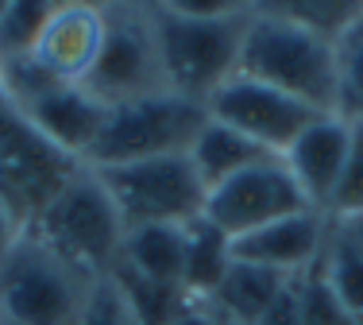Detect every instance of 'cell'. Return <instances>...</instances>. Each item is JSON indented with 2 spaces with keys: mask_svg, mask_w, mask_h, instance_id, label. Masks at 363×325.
I'll list each match as a JSON object with an SVG mask.
<instances>
[{
  "mask_svg": "<svg viewBox=\"0 0 363 325\" xmlns=\"http://www.w3.org/2000/svg\"><path fill=\"white\" fill-rule=\"evenodd\" d=\"M93 279L50 252L31 228L0 255L4 325H77Z\"/></svg>",
  "mask_w": 363,
  "mask_h": 325,
  "instance_id": "cell-5",
  "label": "cell"
},
{
  "mask_svg": "<svg viewBox=\"0 0 363 325\" xmlns=\"http://www.w3.org/2000/svg\"><path fill=\"white\" fill-rule=\"evenodd\" d=\"M23 228H28L23 213L16 209V205L8 202L4 194H0V255H4V252H8V248H12L16 241H20V236H23Z\"/></svg>",
  "mask_w": 363,
  "mask_h": 325,
  "instance_id": "cell-24",
  "label": "cell"
},
{
  "mask_svg": "<svg viewBox=\"0 0 363 325\" xmlns=\"http://www.w3.org/2000/svg\"><path fill=\"white\" fill-rule=\"evenodd\" d=\"M170 325H217V318H213V310L205 302H189Z\"/></svg>",
  "mask_w": 363,
  "mask_h": 325,
  "instance_id": "cell-25",
  "label": "cell"
},
{
  "mask_svg": "<svg viewBox=\"0 0 363 325\" xmlns=\"http://www.w3.org/2000/svg\"><path fill=\"white\" fill-rule=\"evenodd\" d=\"M189 159H194L201 182L213 190L224 178L240 175V170H247V167H259V162H267V159H279V155H271V151L259 148L255 140H247L244 132H236V128H228V124H220L209 116L205 128L197 132L194 148H189Z\"/></svg>",
  "mask_w": 363,
  "mask_h": 325,
  "instance_id": "cell-17",
  "label": "cell"
},
{
  "mask_svg": "<svg viewBox=\"0 0 363 325\" xmlns=\"http://www.w3.org/2000/svg\"><path fill=\"white\" fill-rule=\"evenodd\" d=\"M336 50V113L344 121H363V4L333 35Z\"/></svg>",
  "mask_w": 363,
  "mask_h": 325,
  "instance_id": "cell-19",
  "label": "cell"
},
{
  "mask_svg": "<svg viewBox=\"0 0 363 325\" xmlns=\"http://www.w3.org/2000/svg\"><path fill=\"white\" fill-rule=\"evenodd\" d=\"M85 89L108 109L167 89L151 4H105V47Z\"/></svg>",
  "mask_w": 363,
  "mask_h": 325,
  "instance_id": "cell-7",
  "label": "cell"
},
{
  "mask_svg": "<svg viewBox=\"0 0 363 325\" xmlns=\"http://www.w3.org/2000/svg\"><path fill=\"white\" fill-rule=\"evenodd\" d=\"M232 268V241L213 228L205 217H197L186 228V271H182V290L194 302H209V294L220 287L224 271Z\"/></svg>",
  "mask_w": 363,
  "mask_h": 325,
  "instance_id": "cell-18",
  "label": "cell"
},
{
  "mask_svg": "<svg viewBox=\"0 0 363 325\" xmlns=\"http://www.w3.org/2000/svg\"><path fill=\"white\" fill-rule=\"evenodd\" d=\"M298 306H301V325H359L344 310L340 298L333 294V287L325 283L317 263L306 275H298Z\"/></svg>",
  "mask_w": 363,
  "mask_h": 325,
  "instance_id": "cell-20",
  "label": "cell"
},
{
  "mask_svg": "<svg viewBox=\"0 0 363 325\" xmlns=\"http://www.w3.org/2000/svg\"><path fill=\"white\" fill-rule=\"evenodd\" d=\"M186 228L189 225H155V228L124 233L116 263L143 279H151V283L182 287V271H186Z\"/></svg>",
  "mask_w": 363,
  "mask_h": 325,
  "instance_id": "cell-16",
  "label": "cell"
},
{
  "mask_svg": "<svg viewBox=\"0 0 363 325\" xmlns=\"http://www.w3.org/2000/svg\"><path fill=\"white\" fill-rule=\"evenodd\" d=\"M317 268L333 294L344 302V310L363 325V217H328V236Z\"/></svg>",
  "mask_w": 363,
  "mask_h": 325,
  "instance_id": "cell-14",
  "label": "cell"
},
{
  "mask_svg": "<svg viewBox=\"0 0 363 325\" xmlns=\"http://www.w3.org/2000/svg\"><path fill=\"white\" fill-rule=\"evenodd\" d=\"M205 109H209L213 121L244 132L247 140H255L271 155H282L317 116H325L321 109L306 105V101L290 97V93H279L274 85L244 78V74L224 82Z\"/></svg>",
  "mask_w": 363,
  "mask_h": 325,
  "instance_id": "cell-9",
  "label": "cell"
},
{
  "mask_svg": "<svg viewBox=\"0 0 363 325\" xmlns=\"http://www.w3.org/2000/svg\"><path fill=\"white\" fill-rule=\"evenodd\" d=\"M252 325H301V306H298V279H290L286 290L267 306Z\"/></svg>",
  "mask_w": 363,
  "mask_h": 325,
  "instance_id": "cell-23",
  "label": "cell"
},
{
  "mask_svg": "<svg viewBox=\"0 0 363 325\" xmlns=\"http://www.w3.org/2000/svg\"><path fill=\"white\" fill-rule=\"evenodd\" d=\"M301 209H313L301 194V186L294 182V175L286 170V162L267 159L259 167H247L240 175L224 178L220 186H213L209 198H205V213L213 228H220L228 241L255 233V228L271 225V221L294 217Z\"/></svg>",
  "mask_w": 363,
  "mask_h": 325,
  "instance_id": "cell-8",
  "label": "cell"
},
{
  "mask_svg": "<svg viewBox=\"0 0 363 325\" xmlns=\"http://www.w3.org/2000/svg\"><path fill=\"white\" fill-rule=\"evenodd\" d=\"M167 89L209 105V97L240 74L252 4H151Z\"/></svg>",
  "mask_w": 363,
  "mask_h": 325,
  "instance_id": "cell-1",
  "label": "cell"
},
{
  "mask_svg": "<svg viewBox=\"0 0 363 325\" xmlns=\"http://www.w3.org/2000/svg\"><path fill=\"white\" fill-rule=\"evenodd\" d=\"M213 318H217V314H213ZM217 325H228V321H220V318H217Z\"/></svg>",
  "mask_w": 363,
  "mask_h": 325,
  "instance_id": "cell-26",
  "label": "cell"
},
{
  "mask_svg": "<svg viewBox=\"0 0 363 325\" xmlns=\"http://www.w3.org/2000/svg\"><path fill=\"white\" fill-rule=\"evenodd\" d=\"M0 325H4V318H0Z\"/></svg>",
  "mask_w": 363,
  "mask_h": 325,
  "instance_id": "cell-27",
  "label": "cell"
},
{
  "mask_svg": "<svg viewBox=\"0 0 363 325\" xmlns=\"http://www.w3.org/2000/svg\"><path fill=\"white\" fill-rule=\"evenodd\" d=\"M12 109L50 151H58L70 162L85 159L89 143L97 140L108 116V105H101L85 85H39Z\"/></svg>",
  "mask_w": 363,
  "mask_h": 325,
  "instance_id": "cell-11",
  "label": "cell"
},
{
  "mask_svg": "<svg viewBox=\"0 0 363 325\" xmlns=\"http://www.w3.org/2000/svg\"><path fill=\"white\" fill-rule=\"evenodd\" d=\"M240 74L306 105L336 113V50L333 35L298 20L282 4H252L244 31Z\"/></svg>",
  "mask_w": 363,
  "mask_h": 325,
  "instance_id": "cell-2",
  "label": "cell"
},
{
  "mask_svg": "<svg viewBox=\"0 0 363 325\" xmlns=\"http://www.w3.org/2000/svg\"><path fill=\"white\" fill-rule=\"evenodd\" d=\"M325 236H328V213L301 209L294 217L271 221V225L232 241V260H244V263H255V268L279 271L286 279H298L321 260Z\"/></svg>",
  "mask_w": 363,
  "mask_h": 325,
  "instance_id": "cell-12",
  "label": "cell"
},
{
  "mask_svg": "<svg viewBox=\"0 0 363 325\" xmlns=\"http://www.w3.org/2000/svg\"><path fill=\"white\" fill-rule=\"evenodd\" d=\"M328 217H363V121H352V143H348V162H344L340 186L328 202Z\"/></svg>",
  "mask_w": 363,
  "mask_h": 325,
  "instance_id": "cell-22",
  "label": "cell"
},
{
  "mask_svg": "<svg viewBox=\"0 0 363 325\" xmlns=\"http://www.w3.org/2000/svg\"><path fill=\"white\" fill-rule=\"evenodd\" d=\"M286 283L290 279L279 275V271H267V268H255V263L232 260V268L224 271L220 287L209 294L205 306L228 325H252L259 314L286 290Z\"/></svg>",
  "mask_w": 363,
  "mask_h": 325,
  "instance_id": "cell-15",
  "label": "cell"
},
{
  "mask_svg": "<svg viewBox=\"0 0 363 325\" xmlns=\"http://www.w3.org/2000/svg\"><path fill=\"white\" fill-rule=\"evenodd\" d=\"M105 47V4H50L28 62L50 85H85Z\"/></svg>",
  "mask_w": 363,
  "mask_h": 325,
  "instance_id": "cell-10",
  "label": "cell"
},
{
  "mask_svg": "<svg viewBox=\"0 0 363 325\" xmlns=\"http://www.w3.org/2000/svg\"><path fill=\"white\" fill-rule=\"evenodd\" d=\"M105 186L124 233L155 225H194L205 213L209 186L201 182L189 155L143 159L128 167L93 170Z\"/></svg>",
  "mask_w": 363,
  "mask_h": 325,
  "instance_id": "cell-6",
  "label": "cell"
},
{
  "mask_svg": "<svg viewBox=\"0 0 363 325\" xmlns=\"http://www.w3.org/2000/svg\"><path fill=\"white\" fill-rule=\"evenodd\" d=\"M205 121H209V109L189 97H178L170 89L128 101V105L108 109L82 167L108 170V167H128V162H143V159L189 155Z\"/></svg>",
  "mask_w": 363,
  "mask_h": 325,
  "instance_id": "cell-4",
  "label": "cell"
},
{
  "mask_svg": "<svg viewBox=\"0 0 363 325\" xmlns=\"http://www.w3.org/2000/svg\"><path fill=\"white\" fill-rule=\"evenodd\" d=\"M348 143H352V121H344L340 113H325L282 151V162H286V170L313 209L325 213L328 202H333L344 162H348Z\"/></svg>",
  "mask_w": 363,
  "mask_h": 325,
  "instance_id": "cell-13",
  "label": "cell"
},
{
  "mask_svg": "<svg viewBox=\"0 0 363 325\" xmlns=\"http://www.w3.org/2000/svg\"><path fill=\"white\" fill-rule=\"evenodd\" d=\"M77 325H140V318H135L132 302H128V294L120 290L116 279L101 275V279H93L89 294H85Z\"/></svg>",
  "mask_w": 363,
  "mask_h": 325,
  "instance_id": "cell-21",
  "label": "cell"
},
{
  "mask_svg": "<svg viewBox=\"0 0 363 325\" xmlns=\"http://www.w3.org/2000/svg\"><path fill=\"white\" fill-rule=\"evenodd\" d=\"M28 228L66 263L101 279L112 271L124 244V225L112 209L101 178L89 167H74L31 213Z\"/></svg>",
  "mask_w": 363,
  "mask_h": 325,
  "instance_id": "cell-3",
  "label": "cell"
}]
</instances>
